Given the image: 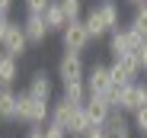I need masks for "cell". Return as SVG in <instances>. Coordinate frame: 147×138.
<instances>
[{"mask_svg": "<svg viewBox=\"0 0 147 138\" xmlns=\"http://www.w3.org/2000/svg\"><path fill=\"white\" fill-rule=\"evenodd\" d=\"M16 103H19V122L29 125V128H42L48 119H51V103H42V100L29 97L26 90L16 93Z\"/></svg>", "mask_w": 147, "mask_h": 138, "instance_id": "6da1fadb", "label": "cell"}, {"mask_svg": "<svg viewBox=\"0 0 147 138\" xmlns=\"http://www.w3.org/2000/svg\"><path fill=\"white\" fill-rule=\"evenodd\" d=\"M58 80H61V87H64V84L86 80L83 55H77V52H64V55H61V61H58Z\"/></svg>", "mask_w": 147, "mask_h": 138, "instance_id": "7a4b0ae2", "label": "cell"}, {"mask_svg": "<svg viewBox=\"0 0 147 138\" xmlns=\"http://www.w3.org/2000/svg\"><path fill=\"white\" fill-rule=\"evenodd\" d=\"M144 42L147 39H141L131 26H121V29L109 32V52H112V58H118V55H125V52H138Z\"/></svg>", "mask_w": 147, "mask_h": 138, "instance_id": "3957f363", "label": "cell"}, {"mask_svg": "<svg viewBox=\"0 0 147 138\" xmlns=\"http://www.w3.org/2000/svg\"><path fill=\"white\" fill-rule=\"evenodd\" d=\"M90 32H86V26H83V19H77V22H67L64 26V32H61V45H64V52H86L90 48Z\"/></svg>", "mask_w": 147, "mask_h": 138, "instance_id": "277c9868", "label": "cell"}, {"mask_svg": "<svg viewBox=\"0 0 147 138\" xmlns=\"http://www.w3.org/2000/svg\"><path fill=\"white\" fill-rule=\"evenodd\" d=\"M0 45H3V52H7L10 58H16V61H19L22 55H26V48H29V39H26V32H22V22H16V19H13Z\"/></svg>", "mask_w": 147, "mask_h": 138, "instance_id": "5b68a950", "label": "cell"}, {"mask_svg": "<svg viewBox=\"0 0 147 138\" xmlns=\"http://www.w3.org/2000/svg\"><path fill=\"white\" fill-rule=\"evenodd\" d=\"M147 103V84L144 80H131L125 90H121V106H118V112H131L138 109V106H144Z\"/></svg>", "mask_w": 147, "mask_h": 138, "instance_id": "8992f818", "label": "cell"}, {"mask_svg": "<svg viewBox=\"0 0 147 138\" xmlns=\"http://www.w3.org/2000/svg\"><path fill=\"white\" fill-rule=\"evenodd\" d=\"M26 93L35 97V100H42V103H51V97H55V84H51V77H48L45 71H35V74L29 77Z\"/></svg>", "mask_w": 147, "mask_h": 138, "instance_id": "52a82bcc", "label": "cell"}, {"mask_svg": "<svg viewBox=\"0 0 147 138\" xmlns=\"http://www.w3.org/2000/svg\"><path fill=\"white\" fill-rule=\"evenodd\" d=\"M83 109H86V116H90V122H93V125H102V122L112 116V112H115V109H112L99 93H90V97H86V103H83Z\"/></svg>", "mask_w": 147, "mask_h": 138, "instance_id": "ba28073f", "label": "cell"}, {"mask_svg": "<svg viewBox=\"0 0 147 138\" xmlns=\"http://www.w3.org/2000/svg\"><path fill=\"white\" fill-rule=\"evenodd\" d=\"M102 128H106L109 138H131V128H134V125H131V116H125V112L115 109L112 116L102 122Z\"/></svg>", "mask_w": 147, "mask_h": 138, "instance_id": "9c48e42d", "label": "cell"}, {"mask_svg": "<svg viewBox=\"0 0 147 138\" xmlns=\"http://www.w3.org/2000/svg\"><path fill=\"white\" fill-rule=\"evenodd\" d=\"M86 90H90V93H102V90L112 84V77H109V64H99V61H96L93 67H86Z\"/></svg>", "mask_w": 147, "mask_h": 138, "instance_id": "30bf717a", "label": "cell"}, {"mask_svg": "<svg viewBox=\"0 0 147 138\" xmlns=\"http://www.w3.org/2000/svg\"><path fill=\"white\" fill-rule=\"evenodd\" d=\"M96 13H99V19H102L106 32L121 29V10H118V3H115V0H99V3H96Z\"/></svg>", "mask_w": 147, "mask_h": 138, "instance_id": "8fae6325", "label": "cell"}, {"mask_svg": "<svg viewBox=\"0 0 147 138\" xmlns=\"http://www.w3.org/2000/svg\"><path fill=\"white\" fill-rule=\"evenodd\" d=\"M22 32H26L29 45H42V42L48 39V26H45V16H29V13H26V19H22Z\"/></svg>", "mask_w": 147, "mask_h": 138, "instance_id": "7c38bea8", "label": "cell"}, {"mask_svg": "<svg viewBox=\"0 0 147 138\" xmlns=\"http://www.w3.org/2000/svg\"><path fill=\"white\" fill-rule=\"evenodd\" d=\"M90 128H93V122H90V116H86V109H83V106H74L70 122H67V135H70V138H83Z\"/></svg>", "mask_w": 147, "mask_h": 138, "instance_id": "4fadbf2b", "label": "cell"}, {"mask_svg": "<svg viewBox=\"0 0 147 138\" xmlns=\"http://www.w3.org/2000/svg\"><path fill=\"white\" fill-rule=\"evenodd\" d=\"M0 122H19V103H16V93L7 87L3 93H0Z\"/></svg>", "mask_w": 147, "mask_h": 138, "instance_id": "5bb4252c", "label": "cell"}, {"mask_svg": "<svg viewBox=\"0 0 147 138\" xmlns=\"http://www.w3.org/2000/svg\"><path fill=\"white\" fill-rule=\"evenodd\" d=\"M45 26H48V32H64V26H67V16H64V10H61V3L58 0H51L48 3V10H45Z\"/></svg>", "mask_w": 147, "mask_h": 138, "instance_id": "9a60e30c", "label": "cell"}, {"mask_svg": "<svg viewBox=\"0 0 147 138\" xmlns=\"http://www.w3.org/2000/svg\"><path fill=\"white\" fill-rule=\"evenodd\" d=\"M70 112H74V103H67L64 97H61V100H51V119H48V122H55V125H61V128L67 132Z\"/></svg>", "mask_w": 147, "mask_h": 138, "instance_id": "2e32d148", "label": "cell"}, {"mask_svg": "<svg viewBox=\"0 0 147 138\" xmlns=\"http://www.w3.org/2000/svg\"><path fill=\"white\" fill-rule=\"evenodd\" d=\"M61 97H64L67 103H74V106H83L86 97H90V90H86L83 80H77V84H64V87H61Z\"/></svg>", "mask_w": 147, "mask_h": 138, "instance_id": "e0dca14e", "label": "cell"}, {"mask_svg": "<svg viewBox=\"0 0 147 138\" xmlns=\"http://www.w3.org/2000/svg\"><path fill=\"white\" fill-rule=\"evenodd\" d=\"M112 61H118V67L125 71L131 80H138L144 71H141V58H138V52H125V55H118V58H112Z\"/></svg>", "mask_w": 147, "mask_h": 138, "instance_id": "ac0fdd59", "label": "cell"}, {"mask_svg": "<svg viewBox=\"0 0 147 138\" xmlns=\"http://www.w3.org/2000/svg\"><path fill=\"white\" fill-rule=\"evenodd\" d=\"M16 77H19V61L10 58V55H3V61H0V84H3V87H13Z\"/></svg>", "mask_w": 147, "mask_h": 138, "instance_id": "d6986e66", "label": "cell"}, {"mask_svg": "<svg viewBox=\"0 0 147 138\" xmlns=\"http://www.w3.org/2000/svg\"><path fill=\"white\" fill-rule=\"evenodd\" d=\"M83 26H86L90 39H99V35H109V32H106V26H102V19H99V13H96V7L83 13Z\"/></svg>", "mask_w": 147, "mask_h": 138, "instance_id": "ffe728a7", "label": "cell"}, {"mask_svg": "<svg viewBox=\"0 0 147 138\" xmlns=\"http://www.w3.org/2000/svg\"><path fill=\"white\" fill-rule=\"evenodd\" d=\"M128 26H131L141 39H147V3L134 7V16H131V22H128Z\"/></svg>", "mask_w": 147, "mask_h": 138, "instance_id": "44dd1931", "label": "cell"}, {"mask_svg": "<svg viewBox=\"0 0 147 138\" xmlns=\"http://www.w3.org/2000/svg\"><path fill=\"white\" fill-rule=\"evenodd\" d=\"M58 3H61V10H64L67 22H77V19H83V0H58Z\"/></svg>", "mask_w": 147, "mask_h": 138, "instance_id": "7402d4cb", "label": "cell"}, {"mask_svg": "<svg viewBox=\"0 0 147 138\" xmlns=\"http://www.w3.org/2000/svg\"><path fill=\"white\" fill-rule=\"evenodd\" d=\"M131 125H134L141 135H147V103H144V106H138V109L131 112Z\"/></svg>", "mask_w": 147, "mask_h": 138, "instance_id": "603a6c76", "label": "cell"}, {"mask_svg": "<svg viewBox=\"0 0 147 138\" xmlns=\"http://www.w3.org/2000/svg\"><path fill=\"white\" fill-rule=\"evenodd\" d=\"M22 3H26V13L29 16H45V10H48L51 0H22Z\"/></svg>", "mask_w": 147, "mask_h": 138, "instance_id": "cb8c5ba5", "label": "cell"}, {"mask_svg": "<svg viewBox=\"0 0 147 138\" xmlns=\"http://www.w3.org/2000/svg\"><path fill=\"white\" fill-rule=\"evenodd\" d=\"M109 77H112V84H118V87L131 84V77H128V74H125V71L118 67V61H112V64H109Z\"/></svg>", "mask_w": 147, "mask_h": 138, "instance_id": "d4e9b609", "label": "cell"}, {"mask_svg": "<svg viewBox=\"0 0 147 138\" xmlns=\"http://www.w3.org/2000/svg\"><path fill=\"white\" fill-rule=\"evenodd\" d=\"M45 138H70L61 125H55V122H45Z\"/></svg>", "mask_w": 147, "mask_h": 138, "instance_id": "484cf974", "label": "cell"}, {"mask_svg": "<svg viewBox=\"0 0 147 138\" xmlns=\"http://www.w3.org/2000/svg\"><path fill=\"white\" fill-rule=\"evenodd\" d=\"M83 138H109V135H106V128H102V125H93V128H90Z\"/></svg>", "mask_w": 147, "mask_h": 138, "instance_id": "4316f807", "label": "cell"}, {"mask_svg": "<svg viewBox=\"0 0 147 138\" xmlns=\"http://www.w3.org/2000/svg\"><path fill=\"white\" fill-rule=\"evenodd\" d=\"M10 22H13V19H10L7 13H0V42H3V35H7V29H10Z\"/></svg>", "mask_w": 147, "mask_h": 138, "instance_id": "83f0119b", "label": "cell"}, {"mask_svg": "<svg viewBox=\"0 0 147 138\" xmlns=\"http://www.w3.org/2000/svg\"><path fill=\"white\" fill-rule=\"evenodd\" d=\"M138 58H141V71L147 74V42H144L141 48H138Z\"/></svg>", "mask_w": 147, "mask_h": 138, "instance_id": "f1b7e54d", "label": "cell"}, {"mask_svg": "<svg viewBox=\"0 0 147 138\" xmlns=\"http://www.w3.org/2000/svg\"><path fill=\"white\" fill-rule=\"evenodd\" d=\"M22 138H45V125H42V128H29Z\"/></svg>", "mask_w": 147, "mask_h": 138, "instance_id": "f546056e", "label": "cell"}, {"mask_svg": "<svg viewBox=\"0 0 147 138\" xmlns=\"http://www.w3.org/2000/svg\"><path fill=\"white\" fill-rule=\"evenodd\" d=\"M13 3H16V0H0V13H7V16H10V10H13Z\"/></svg>", "mask_w": 147, "mask_h": 138, "instance_id": "4dcf8cb0", "label": "cell"}, {"mask_svg": "<svg viewBox=\"0 0 147 138\" xmlns=\"http://www.w3.org/2000/svg\"><path fill=\"white\" fill-rule=\"evenodd\" d=\"M125 3H131V7H141V3H147V0H125Z\"/></svg>", "mask_w": 147, "mask_h": 138, "instance_id": "1f68e13d", "label": "cell"}, {"mask_svg": "<svg viewBox=\"0 0 147 138\" xmlns=\"http://www.w3.org/2000/svg\"><path fill=\"white\" fill-rule=\"evenodd\" d=\"M3 55H7V52H3V45H0V61H3Z\"/></svg>", "mask_w": 147, "mask_h": 138, "instance_id": "d6a6232c", "label": "cell"}, {"mask_svg": "<svg viewBox=\"0 0 147 138\" xmlns=\"http://www.w3.org/2000/svg\"><path fill=\"white\" fill-rule=\"evenodd\" d=\"M3 90H7V87H3V84H0V93H3Z\"/></svg>", "mask_w": 147, "mask_h": 138, "instance_id": "836d02e7", "label": "cell"}, {"mask_svg": "<svg viewBox=\"0 0 147 138\" xmlns=\"http://www.w3.org/2000/svg\"><path fill=\"white\" fill-rule=\"evenodd\" d=\"M144 138H147V135H144Z\"/></svg>", "mask_w": 147, "mask_h": 138, "instance_id": "e575fe53", "label": "cell"}]
</instances>
